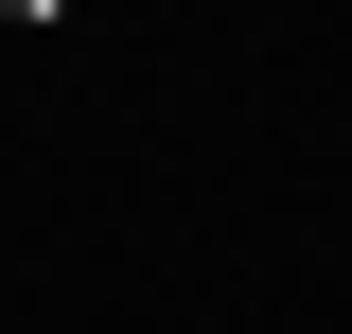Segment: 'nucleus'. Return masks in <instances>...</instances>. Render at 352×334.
<instances>
[{
    "label": "nucleus",
    "instance_id": "f257e3e1",
    "mask_svg": "<svg viewBox=\"0 0 352 334\" xmlns=\"http://www.w3.org/2000/svg\"><path fill=\"white\" fill-rule=\"evenodd\" d=\"M0 18H18V36H53V18H71V0H0Z\"/></svg>",
    "mask_w": 352,
    "mask_h": 334
}]
</instances>
